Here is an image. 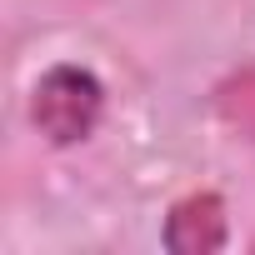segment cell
I'll return each instance as SVG.
<instances>
[{
  "instance_id": "2",
  "label": "cell",
  "mask_w": 255,
  "mask_h": 255,
  "mask_svg": "<svg viewBox=\"0 0 255 255\" xmlns=\"http://www.w3.org/2000/svg\"><path fill=\"white\" fill-rule=\"evenodd\" d=\"M165 250L170 255H215L230 240V220H225V200L215 190H195L185 200L170 205L165 215Z\"/></svg>"
},
{
  "instance_id": "1",
  "label": "cell",
  "mask_w": 255,
  "mask_h": 255,
  "mask_svg": "<svg viewBox=\"0 0 255 255\" xmlns=\"http://www.w3.org/2000/svg\"><path fill=\"white\" fill-rule=\"evenodd\" d=\"M105 115V85L85 65H50L30 90V120L50 145H80Z\"/></svg>"
}]
</instances>
